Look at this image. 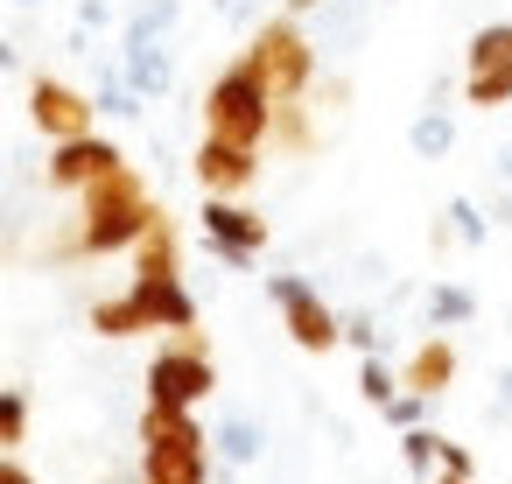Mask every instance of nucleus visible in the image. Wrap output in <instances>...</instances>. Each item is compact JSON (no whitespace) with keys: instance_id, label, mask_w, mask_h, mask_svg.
<instances>
[{"instance_id":"1","label":"nucleus","mask_w":512,"mask_h":484,"mask_svg":"<svg viewBox=\"0 0 512 484\" xmlns=\"http://www.w3.org/2000/svg\"><path fill=\"white\" fill-rule=\"evenodd\" d=\"M190 323H197V302H190V288L176 274V239L155 225L141 239V267H134L127 295L99 302L92 309V330L99 337H141V330H190Z\"/></svg>"},{"instance_id":"2","label":"nucleus","mask_w":512,"mask_h":484,"mask_svg":"<svg viewBox=\"0 0 512 484\" xmlns=\"http://www.w3.org/2000/svg\"><path fill=\"white\" fill-rule=\"evenodd\" d=\"M155 225H162V218H155V204H148V190H141L134 169H113L106 183L78 190V253H85V260L127 253V246H141Z\"/></svg>"},{"instance_id":"3","label":"nucleus","mask_w":512,"mask_h":484,"mask_svg":"<svg viewBox=\"0 0 512 484\" xmlns=\"http://www.w3.org/2000/svg\"><path fill=\"white\" fill-rule=\"evenodd\" d=\"M141 477L148 484H204L211 477V435L197 428V407L141 414Z\"/></svg>"},{"instance_id":"4","label":"nucleus","mask_w":512,"mask_h":484,"mask_svg":"<svg viewBox=\"0 0 512 484\" xmlns=\"http://www.w3.org/2000/svg\"><path fill=\"white\" fill-rule=\"evenodd\" d=\"M274 113H281V99L246 57L232 71H218L211 92H204V134H225V141H246V148H260L274 134Z\"/></svg>"},{"instance_id":"5","label":"nucleus","mask_w":512,"mask_h":484,"mask_svg":"<svg viewBox=\"0 0 512 484\" xmlns=\"http://www.w3.org/2000/svg\"><path fill=\"white\" fill-rule=\"evenodd\" d=\"M246 64H253V71L274 85V99L288 106V99H302V92H309V78H316V43L281 15V22H260V29H253Z\"/></svg>"},{"instance_id":"6","label":"nucleus","mask_w":512,"mask_h":484,"mask_svg":"<svg viewBox=\"0 0 512 484\" xmlns=\"http://www.w3.org/2000/svg\"><path fill=\"white\" fill-rule=\"evenodd\" d=\"M211 386H218V365L197 337L155 351V365H148V407H204Z\"/></svg>"},{"instance_id":"7","label":"nucleus","mask_w":512,"mask_h":484,"mask_svg":"<svg viewBox=\"0 0 512 484\" xmlns=\"http://www.w3.org/2000/svg\"><path fill=\"white\" fill-rule=\"evenodd\" d=\"M267 295H274V309H281V323H288V337H295L302 351L344 344V323L330 316V302L316 295V281H302V274H267Z\"/></svg>"},{"instance_id":"8","label":"nucleus","mask_w":512,"mask_h":484,"mask_svg":"<svg viewBox=\"0 0 512 484\" xmlns=\"http://www.w3.org/2000/svg\"><path fill=\"white\" fill-rule=\"evenodd\" d=\"M463 99L470 106H512V22H491L463 50Z\"/></svg>"},{"instance_id":"9","label":"nucleus","mask_w":512,"mask_h":484,"mask_svg":"<svg viewBox=\"0 0 512 484\" xmlns=\"http://www.w3.org/2000/svg\"><path fill=\"white\" fill-rule=\"evenodd\" d=\"M204 239L225 267H253L260 246H267V218L246 211L239 197H204Z\"/></svg>"},{"instance_id":"10","label":"nucleus","mask_w":512,"mask_h":484,"mask_svg":"<svg viewBox=\"0 0 512 484\" xmlns=\"http://www.w3.org/2000/svg\"><path fill=\"white\" fill-rule=\"evenodd\" d=\"M113 169H127V155L99 134H71V141H50V183L57 190H92L106 183Z\"/></svg>"},{"instance_id":"11","label":"nucleus","mask_w":512,"mask_h":484,"mask_svg":"<svg viewBox=\"0 0 512 484\" xmlns=\"http://www.w3.org/2000/svg\"><path fill=\"white\" fill-rule=\"evenodd\" d=\"M92 99L85 92H71L64 78H36L29 85V120H36V134L43 141H71V134H92Z\"/></svg>"},{"instance_id":"12","label":"nucleus","mask_w":512,"mask_h":484,"mask_svg":"<svg viewBox=\"0 0 512 484\" xmlns=\"http://www.w3.org/2000/svg\"><path fill=\"white\" fill-rule=\"evenodd\" d=\"M253 176H260V148L225 141V134H204V148H197V183H204V197H239Z\"/></svg>"},{"instance_id":"13","label":"nucleus","mask_w":512,"mask_h":484,"mask_svg":"<svg viewBox=\"0 0 512 484\" xmlns=\"http://www.w3.org/2000/svg\"><path fill=\"white\" fill-rule=\"evenodd\" d=\"M120 71H127V85H134L141 99H162V92L176 85V57H169L162 43H120Z\"/></svg>"},{"instance_id":"14","label":"nucleus","mask_w":512,"mask_h":484,"mask_svg":"<svg viewBox=\"0 0 512 484\" xmlns=\"http://www.w3.org/2000/svg\"><path fill=\"white\" fill-rule=\"evenodd\" d=\"M449 379H456V344L435 330V337L414 351V365H407V379H400V386H414V393H428V400H435V393H449Z\"/></svg>"},{"instance_id":"15","label":"nucleus","mask_w":512,"mask_h":484,"mask_svg":"<svg viewBox=\"0 0 512 484\" xmlns=\"http://www.w3.org/2000/svg\"><path fill=\"white\" fill-rule=\"evenodd\" d=\"M211 442H218V463H232V470L260 463V449H267V435H260V421H253V414H225Z\"/></svg>"},{"instance_id":"16","label":"nucleus","mask_w":512,"mask_h":484,"mask_svg":"<svg viewBox=\"0 0 512 484\" xmlns=\"http://www.w3.org/2000/svg\"><path fill=\"white\" fill-rule=\"evenodd\" d=\"M407 148H414L421 162H442V155L456 148V120H449L442 106H428V113H414V127H407Z\"/></svg>"},{"instance_id":"17","label":"nucleus","mask_w":512,"mask_h":484,"mask_svg":"<svg viewBox=\"0 0 512 484\" xmlns=\"http://www.w3.org/2000/svg\"><path fill=\"white\" fill-rule=\"evenodd\" d=\"M470 316H477V295L463 281H435L428 288V330H463Z\"/></svg>"},{"instance_id":"18","label":"nucleus","mask_w":512,"mask_h":484,"mask_svg":"<svg viewBox=\"0 0 512 484\" xmlns=\"http://www.w3.org/2000/svg\"><path fill=\"white\" fill-rule=\"evenodd\" d=\"M176 15H183V0H134L120 43H162V36L176 29Z\"/></svg>"},{"instance_id":"19","label":"nucleus","mask_w":512,"mask_h":484,"mask_svg":"<svg viewBox=\"0 0 512 484\" xmlns=\"http://www.w3.org/2000/svg\"><path fill=\"white\" fill-rule=\"evenodd\" d=\"M92 106H99V113H113V120H141V106H148V99L127 85V71H120V64H106V71H99V92H92Z\"/></svg>"},{"instance_id":"20","label":"nucleus","mask_w":512,"mask_h":484,"mask_svg":"<svg viewBox=\"0 0 512 484\" xmlns=\"http://www.w3.org/2000/svg\"><path fill=\"white\" fill-rule=\"evenodd\" d=\"M400 463H407L414 477H435V470H442V435H435V428H400Z\"/></svg>"},{"instance_id":"21","label":"nucleus","mask_w":512,"mask_h":484,"mask_svg":"<svg viewBox=\"0 0 512 484\" xmlns=\"http://www.w3.org/2000/svg\"><path fill=\"white\" fill-rule=\"evenodd\" d=\"M22 442H29V393L0 386V449H22Z\"/></svg>"},{"instance_id":"22","label":"nucleus","mask_w":512,"mask_h":484,"mask_svg":"<svg viewBox=\"0 0 512 484\" xmlns=\"http://www.w3.org/2000/svg\"><path fill=\"white\" fill-rule=\"evenodd\" d=\"M449 239H463V246H484V239H491V218H484L470 197H456V204H449Z\"/></svg>"},{"instance_id":"23","label":"nucleus","mask_w":512,"mask_h":484,"mask_svg":"<svg viewBox=\"0 0 512 484\" xmlns=\"http://www.w3.org/2000/svg\"><path fill=\"white\" fill-rule=\"evenodd\" d=\"M358 393H365L372 407H386V400L400 393V379H393V372L379 365V351H365V365H358Z\"/></svg>"},{"instance_id":"24","label":"nucleus","mask_w":512,"mask_h":484,"mask_svg":"<svg viewBox=\"0 0 512 484\" xmlns=\"http://www.w3.org/2000/svg\"><path fill=\"white\" fill-rule=\"evenodd\" d=\"M379 414H386V428H421V414H428V393H414V386H407V393H393Z\"/></svg>"},{"instance_id":"25","label":"nucleus","mask_w":512,"mask_h":484,"mask_svg":"<svg viewBox=\"0 0 512 484\" xmlns=\"http://www.w3.org/2000/svg\"><path fill=\"white\" fill-rule=\"evenodd\" d=\"M113 22V8H106V0H78V29L92 36V29H106Z\"/></svg>"},{"instance_id":"26","label":"nucleus","mask_w":512,"mask_h":484,"mask_svg":"<svg viewBox=\"0 0 512 484\" xmlns=\"http://www.w3.org/2000/svg\"><path fill=\"white\" fill-rule=\"evenodd\" d=\"M344 337H351L358 351H379V330H372V316H351V323H344Z\"/></svg>"},{"instance_id":"27","label":"nucleus","mask_w":512,"mask_h":484,"mask_svg":"<svg viewBox=\"0 0 512 484\" xmlns=\"http://www.w3.org/2000/svg\"><path fill=\"white\" fill-rule=\"evenodd\" d=\"M491 414L512 421V372H498V393H491Z\"/></svg>"},{"instance_id":"28","label":"nucleus","mask_w":512,"mask_h":484,"mask_svg":"<svg viewBox=\"0 0 512 484\" xmlns=\"http://www.w3.org/2000/svg\"><path fill=\"white\" fill-rule=\"evenodd\" d=\"M0 484H36V477L15 463V449H0Z\"/></svg>"},{"instance_id":"29","label":"nucleus","mask_w":512,"mask_h":484,"mask_svg":"<svg viewBox=\"0 0 512 484\" xmlns=\"http://www.w3.org/2000/svg\"><path fill=\"white\" fill-rule=\"evenodd\" d=\"M428 484H470V470H456V463H442V470H435Z\"/></svg>"},{"instance_id":"30","label":"nucleus","mask_w":512,"mask_h":484,"mask_svg":"<svg viewBox=\"0 0 512 484\" xmlns=\"http://www.w3.org/2000/svg\"><path fill=\"white\" fill-rule=\"evenodd\" d=\"M498 183H512V148H498Z\"/></svg>"},{"instance_id":"31","label":"nucleus","mask_w":512,"mask_h":484,"mask_svg":"<svg viewBox=\"0 0 512 484\" xmlns=\"http://www.w3.org/2000/svg\"><path fill=\"white\" fill-rule=\"evenodd\" d=\"M0 71H15V43L8 36H0Z\"/></svg>"},{"instance_id":"32","label":"nucleus","mask_w":512,"mask_h":484,"mask_svg":"<svg viewBox=\"0 0 512 484\" xmlns=\"http://www.w3.org/2000/svg\"><path fill=\"white\" fill-rule=\"evenodd\" d=\"M288 8H295V15H302V8H316V0H288Z\"/></svg>"},{"instance_id":"33","label":"nucleus","mask_w":512,"mask_h":484,"mask_svg":"<svg viewBox=\"0 0 512 484\" xmlns=\"http://www.w3.org/2000/svg\"><path fill=\"white\" fill-rule=\"evenodd\" d=\"M15 8H43V0H15Z\"/></svg>"}]
</instances>
